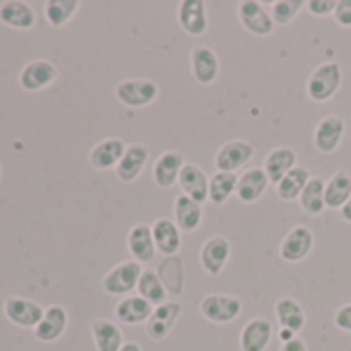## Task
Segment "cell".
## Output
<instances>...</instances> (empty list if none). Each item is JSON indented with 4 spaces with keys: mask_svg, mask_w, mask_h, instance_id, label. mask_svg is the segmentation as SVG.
Segmentation results:
<instances>
[{
    "mask_svg": "<svg viewBox=\"0 0 351 351\" xmlns=\"http://www.w3.org/2000/svg\"><path fill=\"white\" fill-rule=\"evenodd\" d=\"M341 81H343V71H341V64L335 62V60H328V62H322L318 64L310 77H308V83H306V93L312 101L316 104H324L328 99H332L341 87Z\"/></svg>",
    "mask_w": 351,
    "mask_h": 351,
    "instance_id": "obj_1",
    "label": "cell"
},
{
    "mask_svg": "<svg viewBox=\"0 0 351 351\" xmlns=\"http://www.w3.org/2000/svg\"><path fill=\"white\" fill-rule=\"evenodd\" d=\"M143 267L141 263L136 261H124V263H118L116 267H112L104 279H101V289L108 293V295H130V291L136 289L138 285V279L143 275Z\"/></svg>",
    "mask_w": 351,
    "mask_h": 351,
    "instance_id": "obj_2",
    "label": "cell"
},
{
    "mask_svg": "<svg viewBox=\"0 0 351 351\" xmlns=\"http://www.w3.org/2000/svg\"><path fill=\"white\" fill-rule=\"evenodd\" d=\"M116 99L130 110L147 108L159 97V87L151 79H126L116 85Z\"/></svg>",
    "mask_w": 351,
    "mask_h": 351,
    "instance_id": "obj_3",
    "label": "cell"
},
{
    "mask_svg": "<svg viewBox=\"0 0 351 351\" xmlns=\"http://www.w3.org/2000/svg\"><path fill=\"white\" fill-rule=\"evenodd\" d=\"M199 312L213 324H228L242 314V302L230 293H209L201 300Z\"/></svg>",
    "mask_w": 351,
    "mask_h": 351,
    "instance_id": "obj_4",
    "label": "cell"
},
{
    "mask_svg": "<svg viewBox=\"0 0 351 351\" xmlns=\"http://www.w3.org/2000/svg\"><path fill=\"white\" fill-rule=\"evenodd\" d=\"M58 77H60V73L54 62H50L46 58H36L21 69L19 85L27 93H38V91H44L50 85H54Z\"/></svg>",
    "mask_w": 351,
    "mask_h": 351,
    "instance_id": "obj_5",
    "label": "cell"
},
{
    "mask_svg": "<svg viewBox=\"0 0 351 351\" xmlns=\"http://www.w3.org/2000/svg\"><path fill=\"white\" fill-rule=\"evenodd\" d=\"M238 21L248 34L256 38H269L275 32L271 13L265 9L263 3H258V0H242L238 5Z\"/></svg>",
    "mask_w": 351,
    "mask_h": 351,
    "instance_id": "obj_6",
    "label": "cell"
},
{
    "mask_svg": "<svg viewBox=\"0 0 351 351\" xmlns=\"http://www.w3.org/2000/svg\"><path fill=\"white\" fill-rule=\"evenodd\" d=\"M3 308H5V316L21 328H36L42 322L44 312H46L42 304L29 298H21V295L7 298Z\"/></svg>",
    "mask_w": 351,
    "mask_h": 351,
    "instance_id": "obj_7",
    "label": "cell"
},
{
    "mask_svg": "<svg viewBox=\"0 0 351 351\" xmlns=\"http://www.w3.org/2000/svg\"><path fill=\"white\" fill-rule=\"evenodd\" d=\"M254 157V145L242 138H234L223 143L215 153V167L217 171L236 173Z\"/></svg>",
    "mask_w": 351,
    "mask_h": 351,
    "instance_id": "obj_8",
    "label": "cell"
},
{
    "mask_svg": "<svg viewBox=\"0 0 351 351\" xmlns=\"http://www.w3.org/2000/svg\"><path fill=\"white\" fill-rule=\"evenodd\" d=\"M312 248H314L312 230L306 226H295L283 236L279 244V256L285 263H302L304 258H308Z\"/></svg>",
    "mask_w": 351,
    "mask_h": 351,
    "instance_id": "obj_9",
    "label": "cell"
},
{
    "mask_svg": "<svg viewBox=\"0 0 351 351\" xmlns=\"http://www.w3.org/2000/svg\"><path fill=\"white\" fill-rule=\"evenodd\" d=\"M230 254H232V242L226 236H213L201 246L199 263L207 275L217 277L223 273V269L230 261Z\"/></svg>",
    "mask_w": 351,
    "mask_h": 351,
    "instance_id": "obj_10",
    "label": "cell"
},
{
    "mask_svg": "<svg viewBox=\"0 0 351 351\" xmlns=\"http://www.w3.org/2000/svg\"><path fill=\"white\" fill-rule=\"evenodd\" d=\"M345 134V120L337 114H328L318 120L314 128V147L322 155H330L339 149Z\"/></svg>",
    "mask_w": 351,
    "mask_h": 351,
    "instance_id": "obj_11",
    "label": "cell"
},
{
    "mask_svg": "<svg viewBox=\"0 0 351 351\" xmlns=\"http://www.w3.org/2000/svg\"><path fill=\"white\" fill-rule=\"evenodd\" d=\"M180 312H182V306L178 302H171V300H167L161 306H155L151 318L145 322L147 337L153 341H163L171 332L176 320L180 318Z\"/></svg>",
    "mask_w": 351,
    "mask_h": 351,
    "instance_id": "obj_12",
    "label": "cell"
},
{
    "mask_svg": "<svg viewBox=\"0 0 351 351\" xmlns=\"http://www.w3.org/2000/svg\"><path fill=\"white\" fill-rule=\"evenodd\" d=\"M178 23L184 29V34L193 38L205 36L209 27L205 0H182L178 5Z\"/></svg>",
    "mask_w": 351,
    "mask_h": 351,
    "instance_id": "obj_13",
    "label": "cell"
},
{
    "mask_svg": "<svg viewBox=\"0 0 351 351\" xmlns=\"http://www.w3.org/2000/svg\"><path fill=\"white\" fill-rule=\"evenodd\" d=\"M184 165H186V161H184L182 153H178V151L161 153L157 157L155 165H153V182L163 191L171 189L173 184H178L180 171H182Z\"/></svg>",
    "mask_w": 351,
    "mask_h": 351,
    "instance_id": "obj_14",
    "label": "cell"
},
{
    "mask_svg": "<svg viewBox=\"0 0 351 351\" xmlns=\"http://www.w3.org/2000/svg\"><path fill=\"white\" fill-rule=\"evenodd\" d=\"M193 77L199 85H211L219 77V56L209 46H195L191 52Z\"/></svg>",
    "mask_w": 351,
    "mask_h": 351,
    "instance_id": "obj_15",
    "label": "cell"
},
{
    "mask_svg": "<svg viewBox=\"0 0 351 351\" xmlns=\"http://www.w3.org/2000/svg\"><path fill=\"white\" fill-rule=\"evenodd\" d=\"M66 328H69V312L62 306L54 304L46 308L42 322L34 328V337L42 343H54L66 332Z\"/></svg>",
    "mask_w": 351,
    "mask_h": 351,
    "instance_id": "obj_16",
    "label": "cell"
},
{
    "mask_svg": "<svg viewBox=\"0 0 351 351\" xmlns=\"http://www.w3.org/2000/svg\"><path fill=\"white\" fill-rule=\"evenodd\" d=\"M209 176L207 171L201 167V165H195V163H186L180 171V178H178V184L182 189V195L195 199L197 203H205L209 201Z\"/></svg>",
    "mask_w": 351,
    "mask_h": 351,
    "instance_id": "obj_17",
    "label": "cell"
},
{
    "mask_svg": "<svg viewBox=\"0 0 351 351\" xmlns=\"http://www.w3.org/2000/svg\"><path fill=\"white\" fill-rule=\"evenodd\" d=\"M126 143L122 138H104L99 141L91 153H89V163L99 169V171H108V169H116L118 163L122 161L124 153H126Z\"/></svg>",
    "mask_w": 351,
    "mask_h": 351,
    "instance_id": "obj_18",
    "label": "cell"
},
{
    "mask_svg": "<svg viewBox=\"0 0 351 351\" xmlns=\"http://www.w3.org/2000/svg\"><path fill=\"white\" fill-rule=\"evenodd\" d=\"M36 11L32 5L21 3V0H7V3L0 5V23L19 29V32H29L36 27Z\"/></svg>",
    "mask_w": 351,
    "mask_h": 351,
    "instance_id": "obj_19",
    "label": "cell"
},
{
    "mask_svg": "<svg viewBox=\"0 0 351 351\" xmlns=\"http://www.w3.org/2000/svg\"><path fill=\"white\" fill-rule=\"evenodd\" d=\"M151 232H153L157 252H161L167 258L176 256L180 252V248H182V232H180L178 226H176V221H171L167 217H161L151 226Z\"/></svg>",
    "mask_w": 351,
    "mask_h": 351,
    "instance_id": "obj_20",
    "label": "cell"
},
{
    "mask_svg": "<svg viewBox=\"0 0 351 351\" xmlns=\"http://www.w3.org/2000/svg\"><path fill=\"white\" fill-rule=\"evenodd\" d=\"M271 180L263 167H250L246 169L242 176H238V189H236V197L242 203H256L269 189Z\"/></svg>",
    "mask_w": 351,
    "mask_h": 351,
    "instance_id": "obj_21",
    "label": "cell"
},
{
    "mask_svg": "<svg viewBox=\"0 0 351 351\" xmlns=\"http://www.w3.org/2000/svg\"><path fill=\"white\" fill-rule=\"evenodd\" d=\"M273 339V324L263 318L256 316L252 320H248L240 332V349L242 351H265L269 347Z\"/></svg>",
    "mask_w": 351,
    "mask_h": 351,
    "instance_id": "obj_22",
    "label": "cell"
},
{
    "mask_svg": "<svg viewBox=\"0 0 351 351\" xmlns=\"http://www.w3.org/2000/svg\"><path fill=\"white\" fill-rule=\"evenodd\" d=\"M149 161V149L141 143H134L126 149L122 161L116 167V178L124 184H130L138 180V176L143 173L145 165Z\"/></svg>",
    "mask_w": 351,
    "mask_h": 351,
    "instance_id": "obj_23",
    "label": "cell"
},
{
    "mask_svg": "<svg viewBox=\"0 0 351 351\" xmlns=\"http://www.w3.org/2000/svg\"><path fill=\"white\" fill-rule=\"evenodd\" d=\"M126 248H128L132 261H136V263H149L151 258H155L157 246L153 240L151 226L136 223L126 236Z\"/></svg>",
    "mask_w": 351,
    "mask_h": 351,
    "instance_id": "obj_24",
    "label": "cell"
},
{
    "mask_svg": "<svg viewBox=\"0 0 351 351\" xmlns=\"http://www.w3.org/2000/svg\"><path fill=\"white\" fill-rule=\"evenodd\" d=\"M173 221L180 228V232H197L203 223V205L195 199L180 195L173 201Z\"/></svg>",
    "mask_w": 351,
    "mask_h": 351,
    "instance_id": "obj_25",
    "label": "cell"
},
{
    "mask_svg": "<svg viewBox=\"0 0 351 351\" xmlns=\"http://www.w3.org/2000/svg\"><path fill=\"white\" fill-rule=\"evenodd\" d=\"M295 161H298V155H295V151L291 147H277V149H273L265 157V165H263V169L267 171L271 184L277 186L285 178V176L298 165Z\"/></svg>",
    "mask_w": 351,
    "mask_h": 351,
    "instance_id": "obj_26",
    "label": "cell"
},
{
    "mask_svg": "<svg viewBox=\"0 0 351 351\" xmlns=\"http://www.w3.org/2000/svg\"><path fill=\"white\" fill-rule=\"evenodd\" d=\"M155 306H151L147 300H143L138 293L136 295H126L116 304V318L122 324H143L151 318Z\"/></svg>",
    "mask_w": 351,
    "mask_h": 351,
    "instance_id": "obj_27",
    "label": "cell"
},
{
    "mask_svg": "<svg viewBox=\"0 0 351 351\" xmlns=\"http://www.w3.org/2000/svg\"><path fill=\"white\" fill-rule=\"evenodd\" d=\"M91 337L97 351H120L124 345L120 326L108 318H97L91 322Z\"/></svg>",
    "mask_w": 351,
    "mask_h": 351,
    "instance_id": "obj_28",
    "label": "cell"
},
{
    "mask_svg": "<svg viewBox=\"0 0 351 351\" xmlns=\"http://www.w3.org/2000/svg\"><path fill=\"white\" fill-rule=\"evenodd\" d=\"M351 197V176L345 169L335 171L324 184V203L326 209H343Z\"/></svg>",
    "mask_w": 351,
    "mask_h": 351,
    "instance_id": "obj_29",
    "label": "cell"
},
{
    "mask_svg": "<svg viewBox=\"0 0 351 351\" xmlns=\"http://www.w3.org/2000/svg\"><path fill=\"white\" fill-rule=\"evenodd\" d=\"M275 316H277V322L281 324V328L291 330L295 335L306 326V312H304L302 304L295 298H281V300H277Z\"/></svg>",
    "mask_w": 351,
    "mask_h": 351,
    "instance_id": "obj_30",
    "label": "cell"
},
{
    "mask_svg": "<svg viewBox=\"0 0 351 351\" xmlns=\"http://www.w3.org/2000/svg\"><path fill=\"white\" fill-rule=\"evenodd\" d=\"M310 171L302 165H295L285 178L277 184V197L285 203H291V201H298L300 195L304 193L306 184L310 182Z\"/></svg>",
    "mask_w": 351,
    "mask_h": 351,
    "instance_id": "obj_31",
    "label": "cell"
},
{
    "mask_svg": "<svg viewBox=\"0 0 351 351\" xmlns=\"http://www.w3.org/2000/svg\"><path fill=\"white\" fill-rule=\"evenodd\" d=\"M136 293L147 300L151 306H161L167 302V287L163 285L161 277L157 271H151V269H145L141 279H138V285H136Z\"/></svg>",
    "mask_w": 351,
    "mask_h": 351,
    "instance_id": "obj_32",
    "label": "cell"
},
{
    "mask_svg": "<svg viewBox=\"0 0 351 351\" xmlns=\"http://www.w3.org/2000/svg\"><path fill=\"white\" fill-rule=\"evenodd\" d=\"M324 180L320 178V176H312L310 182L306 184L304 193L300 195V207L306 215H320L324 209H326V203H324Z\"/></svg>",
    "mask_w": 351,
    "mask_h": 351,
    "instance_id": "obj_33",
    "label": "cell"
},
{
    "mask_svg": "<svg viewBox=\"0 0 351 351\" xmlns=\"http://www.w3.org/2000/svg\"><path fill=\"white\" fill-rule=\"evenodd\" d=\"M238 189V176L228 171H215L209 180V201L213 205H226Z\"/></svg>",
    "mask_w": 351,
    "mask_h": 351,
    "instance_id": "obj_34",
    "label": "cell"
},
{
    "mask_svg": "<svg viewBox=\"0 0 351 351\" xmlns=\"http://www.w3.org/2000/svg\"><path fill=\"white\" fill-rule=\"evenodd\" d=\"M79 9H81L79 0H48L44 5V15L52 27L60 29L77 15Z\"/></svg>",
    "mask_w": 351,
    "mask_h": 351,
    "instance_id": "obj_35",
    "label": "cell"
},
{
    "mask_svg": "<svg viewBox=\"0 0 351 351\" xmlns=\"http://www.w3.org/2000/svg\"><path fill=\"white\" fill-rule=\"evenodd\" d=\"M302 7H304L302 0H275L269 13L275 25H289L298 17Z\"/></svg>",
    "mask_w": 351,
    "mask_h": 351,
    "instance_id": "obj_36",
    "label": "cell"
},
{
    "mask_svg": "<svg viewBox=\"0 0 351 351\" xmlns=\"http://www.w3.org/2000/svg\"><path fill=\"white\" fill-rule=\"evenodd\" d=\"M335 7H337V0H308V3H306L308 13L314 15V17H328V15H332Z\"/></svg>",
    "mask_w": 351,
    "mask_h": 351,
    "instance_id": "obj_37",
    "label": "cell"
},
{
    "mask_svg": "<svg viewBox=\"0 0 351 351\" xmlns=\"http://www.w3.org/2000/svg\"><path fill=\"white\" fill-rule=\"evenodd\" d=\"M332 17H335V23L339 27L349 29L351 27V0H337Z\"/></svg>",
    "mask_w": 351,
    "mask_h": 351,
    "instance_id": "obj_38",
    "label": "cell"
},
{
    "mask_svg": "<svg viewBox=\"0 0 351 351\" xmlns=\"http://www.w3.org/2000/svg\"><path fill=\"white\" fill-rule=\"evenodd\" d=\"M332 322L337 328L345 330V332H351V302L349 304H343L335 310L332 314Z\"/></svg>",
    "mask_w": 351,
    "mask_h": 351,
    "instance_id": "obj_39",
    "label": "cell"
},
{
    "mask_svg": "<svg viewBox=\"0 0 351 351\" xmlns=\"http://www.w3.org/2000/svg\"><path fill=\"white\" fill-rule=\"evenodd\" d=\"M279 351H308V347H306V343L300 337H295V339H291L287 343H281Z\"/></svg>",
    "mask_w": 351,
    "mask_h": 351,
    "instance_id": "obj_40",
    "label": "cell"
},
{
    "mask_svg": "<svg viewBox=\"0 0 351 351\" xmlns=\"http://www.w3.org/2000/svg\"><path fill=\"white\" fill-rule=\"evenodd\" d=\"M341 217H343V221L351 223V197H349V201L345 203V207L341 209Z\"/></svg>",
    "mask_w": 351,
    "mask_h": 351,
    "instance_id": "obj_41",
    "label": "cell"
},
{
    "mask_svg": "<svg viewBox=\"0 0 351 351\" xmlns=\"http://www.w3.org/2000/svg\"><path fill=\"white\" fill-rule=\"evenodd\" d=\"M120 351H143V347L138 343H134V341H126Z\"/></svg>",
    "mask_w": 351,
    "mask_h": 351,
    "instance_id": "obj_42",
    "label": "cell"
}]
</instances>
